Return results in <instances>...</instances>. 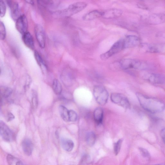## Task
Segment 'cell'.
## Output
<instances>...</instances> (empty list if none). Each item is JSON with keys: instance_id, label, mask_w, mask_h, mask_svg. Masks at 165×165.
<instances>
[{"instance_id": "4fadbf2b", "label": "cell", "mask_w": 165, "mask_h": 165, "mask_svg": "<svg viewBox=\"0 0 165 165\" xmlns=\"http://www.w3.org/2000/svg\"><path fill=\"white\" fill-rule=\"evenodd\" d=\"M123 14L122 10L113 9L103 11L102 18L106 19H114L120 17Z\"/></svg>"}, {"instance_id": "8992f818", "label": "cell", "mask_w": 165, "mask_h": 165, "mask_svg": "<svg viewBox=\"0 0 165 165\" xmlns=\"http://www.w3.org/2000/svg\"><path fill=\"white\" fill-rule=\"evenodd\" d=\"M110 99L112 102L125 109H130V104L128 99L122 94L112 93L110 96Z\"/></svg>"}, {"instance_id": "f546056e", "label": "cell", "mask_w": 165, "mask_h": 165, "mask_svg": "<svg viewBox=\"0 0 165 165\" xmlns=\"http://www.w3.org/2000/svg\"><path fill=\"white\" fill-rule=\"evenodd\" d=\"M69 122H76L77 119V115L76 112L73 110H69Z\"/></svg>"}, {"instance_id": "3957f363", "label": "cell", "mask_w": 165, "mask_h": 165, "mask_svg": "<svg viewBox=\"0 0 165 165\" xmlns=\"http://www.w3.org/2000/svg\"><path fill=\"white\" fill-rule=\"evenodd\" d=\"M87 6V4L83 2L75 3L69 5L68 7L60 12L59 15L65 17H70L84 9Z\"/></svg>"}, {"instance_id": "9c48e42d", "label": "cell", "mask_w": 165, "mask_h": 165, "mask_svg": "<svg viewBox=\"0 0 165 165\" xmlns=\"http://www.w3.org/2000/svg\"><path fill=\"white\" fill-rule=\"evenodd\" d=\"M15 26L18 31L22 35L27 32L28 22L27 17L24 14L22 15L16 21Z\"/></svg>"}, {"instance_id": "e0dca14e", "label": "cell", "mask_w": 165, "mask_h": 165, "mask_svg": "<svg viewBox=\"0 0 165 165\" xmlns=\"http://www.w3.org/2000/svg\"><path fill=\"white\" fill-rule=\"evenodd\" d=\"M103 11L94 10L85 15L83 18L84 21H90L102 17Z\"/></svg>"}, {"instance_id": "cb8c5ba5", "label": "cell", "mask_w": 165, "mask_h": 165, "mask_svg": "<svg viewBox=\"0 0 165 165\" xmlns=\"http://www.w3.org/2000/svg\"><path fill=\"white\" fill-rule=\"evenodd\" d=\"M7 161L9 165H24L20 160L11 155H8Z\"/></svg>"}, {"instance_id": "4316f807", "label": "cell", "mask_w": 165, "mask_h": 165, "mask_svg": "<svg viewBox=\"0 0 165 165\" xmlns=\"http://www.w3.org/2000/svg\"><path fill=\"white\" fill-rule=\"evenodd\" d=\"M0 36L1 40L3 41L5 39L6 36V31L5 26L3 23L1 22L0 25Z\"/></svg>"}, {"instance_id": "8fae6325", "label": "cell", "mask_w": 165, "mask_h": 165, "mask_svg": "<svg viewBox=\"0 0 165 165\" xmlns=\"http://www.w3.org/2000/svg\"><path fill=\"white\" fill-rule=\"evenodd\" d=\"M143 77L145 79L152 83L161 84L165 82V78L159 74L147 73Z\"/></svg>"}, {"instance_id": "5b68a950", "label": "cell", "mask_w": 165, "mask_h": 165, "mask_svg": "<svg viewBox=\"0 0 165 165\" xmlns=\"http://www.w3.org/2000/svg\"><path fill=\"white\" fill-rule=\"evenodd\" d=\"M124 49L123 39L116 41L108 51L102 54L100 57L102 60H106L117 54Z\"/></svg>"}, {"instance_id": "d4e9b609", "label": "cell", "mask_w": 165, "mask_h": 165, "mask_svg": "<svg viewBox=\"0 0 165 165\" xmlns=\"http://www.w3.org/2000/svg\"><path fill=\"white\" fill-rule=\"evenodd\" d=\"M12 93V90L10 88L6 87H1V96L2 98H7L10 96Z\"/></svg>"}, {"instance_id": "ac0fdd59", "label": "cell", "mask_w": 165, "mask_h": 165, "mask_svg": "<svg viewBox=\"0 0 165 165\" xmlns=\"http://www.w3.org/2000/svg\"><path fill=\"white\" fill-rule=\"evenodd\" d=\"M34 56L37 63L41 68L42 72L44 73H45L48 71V67L44 59L41 54L36 51L34 52Z\"/></svg>"}, {"instance_id": "9a60e30c", "label": "cell", "mask_w": 165, "mask_h": 165, "mask_svg": "<svg viewBox=\"0 0 165 165\" xmlns=\"http://www.w3.org/2000/svg\"><path fill=\"white\" fill-rule=\"evenodd\" d=\"M148 21L153 24H158L165 22V14H154L150 15L148 18Z\"/></svg>"}, {"instance_id": "30bf717a", "label": "cell", "mask_w": 165, "mask_h": 165, "mask_svg": "<svg viewBox=\"0 0 165 165\" xmlns=\"http://www.w3.org/2000/svg\"><path fill=\"white\" fill-rule=\"evenodd\" d=\"M123 39L124 49L133 48L140 44L139 38L136 36H128Z\"/></svg>"}, {"instance_id": "7c38bea8", "label": "cell", "mask_w": 165, "mask_h": 165, "mask_svg": "<svg viewBox=\"0 0 165 165\" xmlns=\"http://www.w3.org/2000/svg\"><path fill=\"white\" fill-rule=\"evenodd\" d=\"M7 3L10 8L12 18L14 20L16 21L22 15L18 4L17 2H13L12 1H7Z\"/></svg>"}, {"instance_id": "5bb4252c", "label": "cell", "mask_w": 165, "mask_h": 165, "mask_svg": "<svg viewBox=\"0 0 165 165\" xmlns=\"http://www.w3.org/2000/svg\"><path fill=\"white\" fill-rule=\"evenodd\" d=\"M22 39L24 44L28 48L33 50L35 48L33 37L29 32H26L22 35Z\"/></svg>"}, {"instance_id": "d6a6232c", "label": "cell", "mask_w": 165, "mask_h": 165, "mask_svg": "<svg viewBox=\"0 0 165 165\" xmlns=\"http://www.w3.org/2000/svg\"><path fill=\"white\" fill-rule=\"evenodd\" d=\"M90 157L89 155H85L83 156L82 159V162L84 164L89 163L90 161Z\"/></svg>"}, {"instance_id": "1f68e13d", "label": "cell", "mask_w": 165, "mask_h": 165, "mask_svg": "<svg viewBox=\"0 0 165 165\" xmlns=\"http://www.w3.org/2000/svg\"><path fill=\"white\" fill-rule=\"evenodd\" d=\"M0 8H1L0 16H1V17L3 18L5 16L6 11V5L4 1H1Z\"/></svg>"}, {"instance_id": "83f0119b", "label": "cell", "mask_w": 165, "mask_h": 165, "mask_svg": "<svg viewBox=\"0 0 165 165\" xmlns=\"http://www.w3.org/2000/svg\"><path fill=\"white\" fill-rule=\"evenodd\" d=\"M122 143V140L120 139L115 144L114 149V153L116 155H117L119 153L121 147Z\"/></svg>"}, {"instance_id": "4dcf8cb0", "label": "cell", "mask_w": 165, "mask_h": 165, "mask_svg": "<svg viewBox=\"0 0 165 165\" xmlns=\"http://www.w3.org/2000/svg\"><path fill=\"white\" fill-rule=\"evenodd\" d=\"M142 156L146 159H149L151 157L149 151L146 149L140 147L139 149Z\"/></svg>"}, {"instance_id": "7a4b0ae2", "label": "cell", "mask_w": 165, "mask_h": 165, "mask_svg": "<svg viewBox=\"0 0 165 165\" xmlns=\"http://www.w3.org/2000/svg\"><path fill=\"white\" fill-rule=\"evenodd\" d=\"M120 64L121 67L124 70L131 69L145 70L149 68V65L146 62L134 59H122Z\"/></svg>"}, {"instance_id": "44dd1931", "label": "cell", "mask_w": 165, "mask_h": 165, "mask_svg": "<svg viewBox=\"0 0 165 165\" xmlns=\"http://www.w3.org/2000/svg\"><path fill=\"white\" fill-rule=\"evenodd\" d=\"M59 114L63 120L66 122H69V110L62 105L59 106Z\"/></svg>"}, {"instance_id": "2e32d148", "label": "cell", "mask_w": 165, "mask_h": 165, "mask_svg": "<svg viewBox=\"0 0 165 165\" xmlns=\"http://www.w3.org/2000/svg\"><path fill=\"white\" fill-rule=\"evenodd\" d=\"M22 146L25 155L28 156L31 155L33 149V145L31 141L29 139H26L23 141Z\"/></svg>"}, {"instance_id": "484cf974", "label": "cell", "mask_w": 165, "mask_h": 165, "mask_svg": "<svg viewBox=\"0 0 165 165\" xmlns=\"http://www.w3.org/2000/svg\"><path fill=\"white\" fill-rule=\"evenodd\" d=\"M144 49L147 52L156 53L159 52V47L157 45L152 44H146L143 46Z\"/></svg>"}, {"instance_id": "7402d4cb", "label": "cell", "mask_w": 165, "mask_h": 165, "mask_svg": "<svg viewBox=\"0 0 165 165\" xmlns=\"http://www.w3.org/2000/svg\"><path fill=\"white\" fill-rule=\"evenodd\" d=\"M52 88L56 94L59 95L61 94L62 91V86L57 79H55L53 83Z\"/></svg>"}, {"instance_id": "d590c367", "label": "cell", "mask_w": 165, "mask_h": 165, "mask_svg": "<svg viewBox=\"0 0 165 165\" xmlns=\"http://www.w3.org/2000/svg\"><path fill=\"white\" fill-rule=\"evenodd\" d=\"M26 2H27V3H29L31 5H33L34 4V2L33 1H26Z\"/></svg>"}, {"instance_id": "6da1fadb", "label": "cell", "mask_w": 165, "mask_h": 165, "mask_svg": "<svg viewBox=\"0 0 165 165\" xmlns=\"http://www.w3.org/2000/svg\"><path fill=\"white\" fill-rule=\"evenodd\" d=\"M136 96L142 107L149 113H160L165 108V104L157 99L148 96L140 93H137Z\"/></svg>"}, {"instance_id": "d6986e66", "label": "cell", "mask_w": 165, "mask_h": 165, "mask_svg": "<svg viewBox=\"0 0 165 165\" xmlns=\"http://www.w3.org/2000/svg\"><path fill=\"white\" fill-rule=\"evenodd\" d=\"M94 118L95 122L97 125L102 123L103 119V111L101 108H98L94 112Z\"/></svg>"}, {"instance_id": "52a82bcc", "label": "cell", "mask_w": 165, "mask_h": 165, "mask_svg": "<svg viewBox=\"0 0 165 165\" xmlns=\"http://www.w3.org/2000/svg\"><path fill=\"white\" fill-rule=\"evenodd\" d=\"M1 135L5 141L10 142L14 139V135L7 125L2 120L0 121Z\"/></svg>"}, {"instance_id": "ffe728a7", "label": "cell", "mask_w": 165, "mask_h": 165, "mask_svg": "<svg viewBox=\"0 0 165 165\" xmlns=\"http://www.w3.org/2000/svg\"><path fill=\"white\" fill-rule=\"evenodd\" d=\"M61 144L63 149L67 151H71L74 147L73 142L68 139H63L61 140Z\"/></svg>"}, {"instance_id": "8d00e7d4", "label": "cell", "mask_w": 165, "mask_h": 165, "mask_svg": "<svg viewBox=\"0 0 165 165\" xmlns=\"http://www.w3.org/2000/svg\"><path fill=\"white\" fill-rule=\"evenodd\" d=\"M161 165L160 164H155V165Z\"/></svg>"}, {"instance_id": "f1b7e54d", "label": "cell", "mask_w": 165, "mask_h": 165, "mask_svg": "<svg viewBox=\"0 0 165 165\" xmlns=\"http://www.w3.org/2000/svg\"><path fill=\"white\" fill-rule=\"evenodd\" d=\"M32 105L33 108H37L38 105V100L37 94L35 92L33 94L32 98Z\"/></svg>"}, {"instance_id": "ba28073f", "label": "cell", "mask_w": 165, "mask_h": 165, "mask_svg": "<svg viewBox=\"0 0 165 165\" xmlns=\"http://www.w3.org/2000/svg\"><path fill=\"white\" fill-rule=\"evenodd\" d=\"M35 35L37 42L40 47L45 48L46 43V38L45 30L42 26L37 24L34 29Z\"/></svg>"}, {"instance_id": "277c9868", "label": "cell", "mask_w": 165, "mask_h": 165, "mask_svg": "<svg viewBox=\"0 0 165 165\" xmlns=\"http://www.w3.org/2000/svg\"><path fill=\"white\" fill-rule=\"evenodd\" d=\"M93 95L95 100L99 104L104 105L107 103L109 94L107 89L102 86H95L93 88Z\"/></svg>"}, {"instance_id": "603a6c76", "label": "cell", "mask_w": 165, "mask_h": 165, "mask_svg": "<svg viewBox=\"0 0 165 165\" xmlns=\"http://www.w3.org/2000/svg\"><path fill=\"white\" fill-rule=\"evenodd\" d=\"M96 139L95 134L93 132H91L87 135L86 140L89 146L92 147L95 144Z\"/></svg>"}, {"instance_id": "836d02e7", "label": "cell", "mask_w": 165, "mask_h": 165, "mask_svg": "<svg viewBox=\"0 0 165 165\" xmlns=\"http://www.w3.org/2000/svg\"><path fill=\"white\" fill-rule=\"evenodd\" d=\"M15 118V116L10 112L8 113L6 115V120L7 122H10L14 120Z\"/></svg>"}, {"instance_id": "e575fe53", "label": "cell", "mask_w": 165, "mask_h": 165, "mask_svg": "<svg viewBox=\"0 0 165 165\" xmlns=\"http://www.w3.org/2000/svg\"><path fill=\"white\" fill-rule=\"evenodd\" d=\"M160 135L163 141L165 144V128L161 130Z\"/></svg>"}]
</instances>
